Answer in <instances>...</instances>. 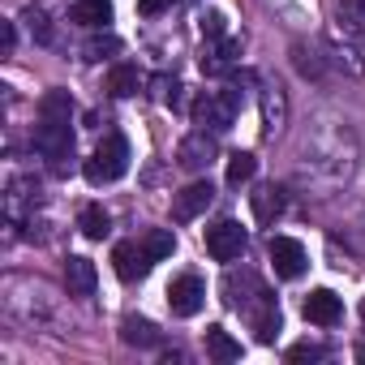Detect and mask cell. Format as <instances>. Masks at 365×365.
Segmentation results:
<instances>
[{"label": "cell", "mask_w": 365, "mask_h": 365, "mask_svg": "<svg viewBox=\"0 0 365 365\" xmlns=\"http://www.w3.org/2000/svg\"><path fill=\"white\" fill-rule=\"evenodd\" d=\"M241 108H245V91H237V86H228V91H215V95H202V99L194 103V120H198L202 129H211V133H228V129L237 125V116H241Z\"/></svg>", "instance_id": "cell-1"}, {"label": "cell", "mask_w": 365, "mask_h": 365, "mask_svg": "<svg viewBox=\"0 0 365 365\" xmlns=\"http://www.w3.org/2000/svg\"><path fill=\"white\" fill-rule=\"evenodd\" d=\"M82 172H86L91 185H112V180H120L129 172V142L120 133H108L99 142V150L82 163Z\"/></svg>", "instance_id": "cell-2"}, {"label": "cell", "mask_w": 365, "mask_h": 365, "mask_svg": "<svg viewBox=\"0 0 365 365\" xmlns=\"http://www.w3.org/2000/svg\"><path fill=\"white\" fill-rule=\"evenodd\" d=\"M73 120H39L35 129V150L43 159H52L56 172H65V159H73Z\"/></svg>", "instance_id": "cell-3"}, {"label": "cell", "mask_w": 365, "mask_h": 365, "mask_svg": "<svg viewBox=\"0 0 365 365\" xmlns=\"http://www.w3.org/2000/svg\"><path fill=\"white\" fill-rule=\"evenodd\" d=\"M215 159H220V146H215L211 129H194V133L180 138V146H176V163L185 172H207Z\"/></svg>", "instance_id": "cell-4"}, {"label": "cell", "mask_w": 365, "mask_h": 365, "mask_svg": "<svg viewBox=\"0 0 365 365\" xmlns=\"http://www.w3.org/2000/svg\"><path fill=\"white\" fill-rule=\"evenodd\" d=\"M245 245H250V237H245V228L237 220H220V224L207 228V254L215 262H237L245 254Z\"/></svg>", "instance_id": "cell-5"}, {"label": "cell", "mask_w": 365, "mask_h": 365, "mask_svg": "<svg viewBox=\"0 0 365 365\" xmlns=\"http://www.w3.org/2000/svg\"><path fill=\"white\" fill-rule=\"evenodd\" d=\"M267 254H271V267H275V275H279V279H301V275H305V267H309L305 245H301V241H292V237H271Z\"/></svg>", "instance_id": "cell-6"}, {"label": "cell", "mask_w": 365, "mask_h": 365, "mask_svg": "<svg viewBox=\"0 0 365 365\" xmlns=\"http://www.w3.org/2000/svg\"><path fill=\"white\" fill-rule=\"evenodd\" d=\"M202 301H207V288H202L198 275H180V279H172V288H168V305H172L176 318H194V314L202 309Z\"/></svg>", "instance_id": "cell-7"}, {"label": "cell", "mask_w": 365, "mask_h": 365, "mask_svg": "<svg viewBox=\"0 0 365 365\" xmlns=\"http://www.w3.org/2000/svg\"><path fill=\"white\" fill-rule=\"evenodd\" d=\"M245 314H250L254 339H258V344H275V335H279V305H275V297H271L267 288L254 297V305H250Z\"/></svg>", "instance_id": "cell-8"}, {"label": "cell", "mask_w": 365, "mask_h": 365, "mask_svg": "<svg viewBox=\"0 0 365 365\" xmlns=\"http://www.w3.org/2000/svg\"><path fill=\"white\" fill-rule=\"evenodd\" d=\"M211 202H215V185H211V180H194V185H185V190L176 194L172 215H176L180 224H185V220H198Z\"/></svg>", "instance_id": "cell-9"}, {"label": "cell", "mask_w": 365, "mask_h": 365, "mask_svg": "<svg viewBox=\"0 0 365 365\" xmlns=\"http://www.w3.org/2000/svg\"><path fill=\"white\" fill-rule=\"evenodd\" d=\"M301 314H305V322H314V327H335V322L344 318V305H339V297H335L331 288H314V292L305 297Z\"/></svg>", "instance_id": "cell-10"}, {"label": "cell", "mask_w": 365, "mask_h": 365, "mask_svg": "<svg viewBox=\"0 0 365 365\" xmlns=\"http://www.w3.org/2000/svg\"><path fill=\"white\" fill-rule=\"evenodd\" d=\"M112 262H116V275H120L125 284H133V279H142V275L150 271V254H146L142 245H133V241H120V245L112 250Z\"/></svg>", "instance_id": "cell-11"}, {"label": "cell", "mask_w": 365, "mask_h": 365, "mask_svg": "<svg viewBox=\"0 0 365 365\" xmlns=\"http://www.w3.org/2000/svg\"><path fill=\"white\" fill-rule=\"evenodd\" d=\"M237 56H241V43L237 39H211L207 43V52H202V73H211V78H224L232 65H237Z\"/></svg>", "instance_id": "cell-12"}, {"label": "cell", "mask_w": 365, "mask_h": 365, "mask_svg": "<svg viewBox=\"0 0 365 365\" xmlns=\"http://www.w3.org/2000/svg\"><path fill=\"white\" fill-rule=\"evenodd\" d=\"M224 292H228V305H232V309H250V305H254V297L262 292V284H258V275H254V271H228Z\"/></svg>", "instance_id": "cell-13"}, {"label": "cell", "mask_w": 365, "mask_h": 365, "mask_svg": "<svg viewBox=\"0 0 365 365\" xmlns=\"http://www.w3.org/2000/svg\"><path fill=\"white\" fill-rule=\"evenodd\" d=\"M65 284H69V297H95V284H99L95 262L82 258V254H73V258L65 262Z\"/></svg>", "instance_id": "cell-14"}, {"label": "cell", "mask_w": 365, "mask_h": 365, "mask_svg": "<svg viewBox=\"0 0 365 365\" xmlns=\"http://www.w3.org/2000/svg\"><path fill=\"white\" fill-rule=\"evenodd\" d=\"M250 207H254V220H258L262 228H271V224L284 215V194H279L275 185H262V190L250 194Z\"/></svg>", "instance_id": "cell-15"}, {"label": "cell", "mask_w": 365, "mask_h": 365, "mask_svg": "<svg viewBox=\"0 0 365 365\" xmlns=\"http://www.w3.org/2000/svg\"><path fill=\"white\" fill-rule=\"evenodd\" d=\"M73 22L78 26H108L112 22V0H73Z\"/></svg>", "instance_id": "cell-16"}, {"label": "cell", "mask_w": 365, "mask_h": 365, "mask_svg": "<svg viewBox=\"0 0 365 365\" xmlns=\"http://www.w3.org/2000/svg\"><path fill=\"white\" fill-rule=\"evenodd\" d=\"M108 91L116 95V99H129V95H138L142 91V73H138V65H112V73H108Z\"/></svg>", "instance_id": "cell-17"}, {"label": "cell", "mask_w": 365, "mask_h": 365, "mask_svg": "<svg viewBox=\"0 0 365 365\" xmlns=\"http://www.w3.org/2000/svg\"><path fill=\"white\" fill-rule=\"evenodd\" d=\"M120 339L133 344V348H155L163 335H159L155 322H146V318H125V322H120Z\"/></svg>", "instance_id": "cell-18"}, {"label": "cell", "mask_w": 365, "mask_h": 365, "mask_svg": "<svg viewBox=\"0 0 365 365\" xmlns=\"http://www.w3.org/2000/svg\"><path fill=\"white\" fill-rule=\"evenodd\" d=\"M335 22H339V31L365 39V0H339V5H335Z\"/></svg>", "instance_id": "cell-19"}, {"label": "cell", "mask_w": 365, "mask_h": 365, "mask_svg": "<svg viewBox=\"0 0 365 365\" xmlns=\"http://www.w3.org/2000/svg\"><path fill=\"white\" fill-rule=\"evenodd\" d=\"M39 120H73V99L69 91H48L39 99Z\"/></svg>", "instance_id": "cell-20"}, {"label": "cell", "mask_w": 365, "mask_h": 365, "mask_svg": "<svg viewBox=\"0 0 365 365\" xmlns=\"http://www.w3.org/2000/svg\"><path fill=\"white\" fill-rule=\"evenodd\" d=\"M254 172H258V159H254V155H245V150H237V155L228 159V172H224L228 190H241V185H250V180H254Z\"/></svg>", "instance_id": "cell-21"}, {"label": "cell", "mask_w": 365, "mask_h": 365, "mask_svg": "<svg viewBox=\"0 0 365 365\" xmlns=\"http://www.w3.org/2000/svg\"><path fill=\"white\" fill-rule=\"evenodd\" d=\"M78 228H82V237H86V241H103V237L112 232V220H108V211H103V207H86V211L78 215Z\"/></svg>", "instance_id": "cell-22"}, {"label": "cell", "mask_w": 365, "mask_h": 365, "mask_svg": "<svg viewBox=\"0 0 365 365\" xmlns=\"http://www.w3.org/2000/svg\"><path fill=\"white\" fill-rule=\"evenodd\" d=\"M207 352H211L215 361H237V356H241V344H237L224 327H207Z\"/></svg>", "instance_id": "cell-23"}, {"label": "cell", "mask_w": 365, "mask_h": 365, "mask_svg": "<svg viewBox=\"0 0 365 365\" xmlns=\"http://www.w3.org/2000/svg\"><path fill=\"white\" fill-rule=\"evenodd\" d=\"M142 250L150 254V262H163V258H172V250H176V237H172V228H155V232H146Z\"/></svg>", "instance_id": "cell-24"}, {"label": "cell", "mask_w": 365, "mask_h": 365, "mask_svg": "<svg viewBox=\"0 0 365 365\" xmlns=\"http://www.w3.org/2000/svg\"><path fill=\"white\" fill-rule=\"evenodd\" d=\"M120 52V39L116 35H91L86 43H82V61H108V56H116Z\"/></svg>", "instance_id": "cell-25"}, {"label": "cell", "mask_w": 365, "mask_h": 365, "mask_svg": "<svg viewBox=\"0 0 365 365\" xmlns=\"http://www.w3.org/2000/svg\"><path fill=\"white\" fill-rule=\"evenodd\" d=\"M180 91H185V86H180L176 78H155V99L163 103V108H172V112H180V108H185V95H180Z\"/></svg>", "instance_id": "cell-26"}, {"label": "cell", "mask_w": 365, "mask_h": 365, "mask_svg": "<svg viewBox=\"0 0 365 365\" xmlns=\"http://www.w3.org/2000/svg\"><path fill=\"white\" fill-rule=\"evenodd\" d=\"M284 112H288V108H284V91H279V86H271V91H267V99H262V116H267V133H275V129L284 125Z\"/></svg>", "instance_id": "cell-27"}, {"label": "cell", "mask_w": 365, "mask_h": 365, "mask_svg": "<svg viewBox=\"0 0 365 365\" xmlns=\"http://www.w3.org/2000/svg\"><path fill=\"white\" fill-rule=\"evenodd\" d=\"M22 22H26V31H31V39H35V43H43V48L52 43V22H48V14H43V9H26V14H22Z\"/></svg>", "instance_id": "cell-28"}, {"label": "cell", "mask_w": 365, "mask_h": 365, "mask_svg": "<svg viewBox=\"0 0 365 365\" xmlns=\"http://www.w3.org/2000/svg\"><path fill=\"white\" fill-rule=\"evenodd\" d=\"M322 356H327V348L322 344H309V339H301V344L288 348V361H322Z\"/></svg>", "instance_id": "cell-29"}, {"label": "cell", "mask_w": 365, "mask_h": 365, "mask_svg": "<svg viewBox=\"0 0 365 365\" xmlns=\"http://www.w3.org/2000/svg\"><path fill=\"white\" fill-rule=\"evenodd\" d=\"M292 56H297V69H301L305 78H322V65L314 61V52H305V48H292Z\"/></svg>", "instance_id": "cell-30"}, {"label": "cell", "mask_w": 365, "mask_h": 365, "mask_svg": "<svg viewBox=\"0 0 365 365\" xmlns=\"http://www.w3.org/2000/svg\"><path fill=\"white\" fill-rule=\"evenodd\" d=\"M202 35L207 39H224V14H207L202 18Z\"/></svg>", "instance_id": "cell-31"}, {"label": "cell", "mask_w": 365, "mask_h": 365, "mask_svg": "<svg viewBox=\"0 0 365 365\" xmlns=\"http://www.w3.org/2000/svg\"><path fill=\"white\" fill-rule=\"evenodd\" d=\"M14 48H18V22H5V31H0V52L14 56Z\"/></svg>", "instance_id": "cell-32"}, {"label": "cell", "mask_w": 365, "mask_h": 365, "mask_svg": "<svg viewBox=\"0 0 365 365\" xmlns=\"http://www.w3.org/2000/svg\"><path fill=\"white\" fill-rule=\"evenodd\" d=\"M163 9H168V0H138V14H146V18H155Z\"/></svg>", "instance_id": "cell-33"}, {"label": "cell", "mask_w": 365, "mask_h": 365, "mask_svg": "<svg viewBox=\"0 0 365 365\" xmlns=\"http://www.w3.org/2000/svg\"><path fill=\"white\" fill-rule=\"evenodd\" d=\"M356 361H365V344H361V348H356Z\"/></svg>", "instance_id": "cell-34"}, {"label": "cell", "mask_w": 365, "mask_h": 365, "mask_svg": "<svg viewBox=\"0 0 365 365\" xmlns=\"http://www.w3.org/2000/svg\"><path fill=\"white\" fill-rule=\"evenodd\" d=\"M361 314H365V301H361Z\"/></svg>", "instance_id": "cell-35"}]
</instances>
